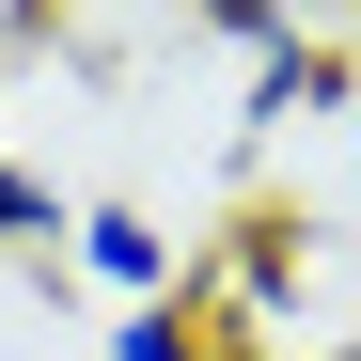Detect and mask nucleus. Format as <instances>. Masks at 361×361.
Wrapping results in <instances>:
<instances>
[{
  "mask_svg": "<svg viewBox=\"0 0 361 361\" xmlns=\"http://www.w3.org/2000/svg\"><path fill=\"white\" fill-rule=\"evenodd\" d=\"M63 267L110 298V314H173V298H189V235H173L157 204L110 189V204H79V220H63Z\"/></svg>",
  "mask_w": 361,
  "mask_h": 361,
  "instance_id": "f257e3e1",
  "label": "nucleus"
},
{
  "mask_svg": "<svg viewBox=\"0 0 361 361\" xmlns=\"http://www.w3.org/2000/svg\"><path fill=\"white\" fill-rule=\"evenodd\" d=\"M204 298H173V314H126V330H110V361H204Z\"/></svg>",
  "mask_w": 361,
  "mask_h": 361,
  "instance_id": "20e7f679",
  "label": "nucleus"
},
{
  "mask_svg": "<svg viewBox=\"0 0 361 361\" xmlns=\"http://www.w3.org/2000/svg\"><path fill=\"white\" fill-rule=\"evenodd\" d=\"M267 361H361V330H345V345H267Z\"/></svg>",
  "mask_w": 361,
  "mask_h": 361,
  "instance_id": "0eeeda50",
  "label": "nucleus"
},
{
  "mask_svg": "<svg viewBox=\"0 0 361 361\" xmlns=\"http://www.w3.org/2000/svg\"><path fill=\"white\" fill-rule=\"evenodd\" d=\"M204 361H267V345H252V330H204Z\"/></svg>",
  "mask_w": 361,
  "mask_h": 361,
  "instance_id": "423d86ee",
  "label": "nucleus"
},
{
  "mask_svg": "<svg viewBox=\"0 0 361 361\" xmlns=\"http://www.w3.org/2000/svg\"><path fill=\"white\" fill-rule=\"evenodd\" d=\"M345 142H361V94H345Z\"/></svg>",
  "mask_w": 361,
  "mask_h": 361,
  "instance_id": "6e6552de",
  "label": "nucleus"
},
{
  "mask_svg": "<svg viewBox=\"0 0 361 361\" xmlns=\"http://www.w3.org/2000/svg\"><path fill=\"white\" fill-rule=\"evenodd\" d=\"M189 32H204V47H235V63H267V47H283L298 16H283V0H204V16H189Z\"/></svg>",
  "mask_w": 361,
  "mask_h": 361,
  "instance_id": "39448f33",
  "label": "nucleus"
},
{
  "mask_svg": "<svg viewBox=\"0 0 361 361\" xmlns=\"http://www.w3.org/2000/svg\"><path fill=\"white\" fill-rule=\"evenodd\" d=\"M63 189H47V173H16V157H0V252H63Z\"/></svg>",
  "mask_w": 361,
  "mask_h": 361,
  "instance_id": "7ed1b4c3",
  "label": "nucleus"
},
{
  "mask_svg": "<svg viewBox=\"0 0 361 361\" xmlns=\"http://www.w3.org/2000/svg\"><path fill=\"white\" fill-rule=\"evenodd\" d=\"M345 47H314V32H283L267 47V63H252V94H235V126H252V142H283V126H345Z\"/></svg>",
  "mask_w": 361,
  "mask_h": 361,
  "instance_id": "f03ea898",
  "label": "nucleus"
},
{
  "mask_svg": "<svg viewBox=\"0 0 361 361\" xmlns=\"http://www.w3.org/2000/svg\"><path fill=\"white\" fill-rule=\"evenodd\" d=\"M0 79H16V47H0Z\"/></svg>",
  "mask_w": 361,
  "mask_h": 361,
  "instance_id": "1a4fd4ad",
  "label": "nucleus"
}]
</instances>
